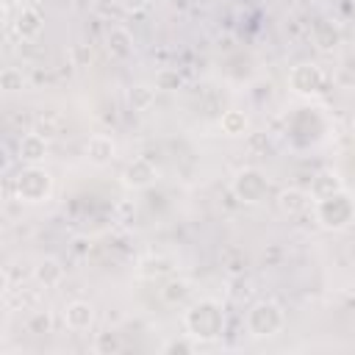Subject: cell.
Here are the masks:
<instances>
[{
	"mask_svg": "<svg viewBox=\"0 0 355 355\" xmlns=\"http://www.w3.org/2000/svg\"><path fill=\"white\" fill-rule=\"evenodd\" d=\"M283 324H286V313H283V308H280L277 302H272V300H261V302H255V305L247 311V330H250V336H255V338H269V336L280 333Z\"/></svg>",
	"mask_w": 355,
	"mask_h": 355,
	"instance_id": "2",
	"label": "cell"
},
{
	"mask_svg": "<svg viewBox=\"0 0 355 355\" xmlns=\"http://www.w3.org/2000/svg\"><path fill=\"white\" fill-rule=\"evenodd\" d=\"M172 269H175V261L169 255H147L139 263V275L141 277H150V280L166 277V275H172Z\"/></svg>",
	"mask_w": 355,
	"mask_h": 355,
	"instance_id": "17",
	"label": "cell"
},
{
	"mask_svg": "<svg viewBox=\"0 0 355 355\" xmlns=\"http://www.w3.org/2000/svg\"><path fill=\"white\" fill-rule=\"evenodd\" d=\"M313 39H316V44H319L322 50H333V47L341 42V31H338L333 22H322V25H316Z\"/></svg>",
	"mask_w": 355,
	"mask_h": 355,
	"instance_id": "20",
	"label": "cell"
},
{
	"mask_svg": "<svg viewBox=\"0 0 355 355\" xmlns=\"http://www.w3.org/2000/svg\"><path fill=\"white\" fill-rule=\"evenodd\" d=\"M155 175H158V169H155L153 161H147V158H133V161L125 166V172H122V183H125L128 189H147V186L155 180Z\"/></svg>",
	"mask_w": 355,
	"mask_h": 355,
	"instance_id": "7",
	"label": "cell"
},
{
	"mask_svg": "<svg viewBox=\"0 0 355 355\" xmlns=\"http://www.w3.org/2000/svg\"><path fill=\"white\" fill-rule=\"evenodd\" d=\"M25 327H28V333H33V336H44V333L53 330V319H50L47 311H33V313L28 316Z\"/></svg>",
	"mask_w": 355,
	"mask_h": 355,
	"instance_id": "23",
	"label": "cell"
},
{
	"mask_svg": "<svg viewBox=\"0 0 355 355\" xmlns=\"http://www.w3.org/2000/svg\"><path fill=\"white\" fill-rule=\"evenodd\" d=\"M288 86L297 94H316L324 89V72H322V67L302 61L288 72Z\"/></svg>",
	"mask_w": 355,
	"mask_h": 355,
	"instance_id": "5",
	"label": "cell"
},
{
	"mask_svg": "<svg viewBox=\"0 0 355 355\" xmlns=\"http://www.w3.org/2000/svg\"><path fill=\"white\" fill-rule=\"evenodd\" d=\"M105 47H108L111 58L125 61V58L133 55V33L128 28H122V25H114L108 31V36H105Z\"/></svg>",
	"mask_w": 355,
	"mask_h": 355,
	"instance_id": "11",
	"label": "cell"
},
{
	"mask_svg": "<svg viewBox=\"0 0 355 355\" xmlns=\"http://www.w3.org/2000/svg\"><path fill=\"white\" fill-rule=\"evenodd\" d=\"M352 288H355V283H352Z\"/></svg>",
	"mask_w": 355,
	"mask_h": 355,
	"instance_id": "30",
	"label": "cell"
},
{
	"mask_svg": "<svg viewBox=\"0 0 355 355\" xmlns=\"http://www.w3.org/2000/svg\"><path fill=\"white\" fill-rule=\"evenodd\" d=\"M186 330L197 341H214L225 330V313L219 302L214 300H200L186 311Z\"/></svg>",
	"mask_w": 355,
	"mask_h": 355,
	"instance_id": "1",
	"label": "cell"
},
{
	"mask_svg": "<svg viewBox=\"0 0 355 355\" xmlns=\"http://www.w3.org/2000/svg\"><path fill=\"white\" fill-rule=\"evenodd\" d=\"M17 153H19V158L25 164H39V161L47 158V139L42 133H36V130L33 133H25L19 139V144H17Z\"/></svg>",
	"mask_w": 355,
	"mask_h": 355,
	"instance_id": "12",
	"label": "cell"
},
{
	"mask_svg": "<svg viewBox=\"0 0 355 355\" xmlns=\"http://www.w3.org/2000/svg\"><path fill=\"white\" fill-rule=\"evenodd\" d=\"M114 153H116V144H114V139L108 133H94V136L86 139V158L92 164L103 166V164H108L114 158Z\"/></svg>",
	"mask_w": 355,
	"mask_h": 355,
	"instance_id": "9",
	"label": "cell"
},
{
	"mask_svg": "<svg viewBox=\"0 0 355 355\" xmlns=\"http://www.w3.org/2000/svg\"><path fill=\"white\" fill-rule=\"evenodd\" d=\"M189 283L186 280H169V283H164V288H161V300L166 302V305H180L186 297H189Z\"/></svg>",
	"mask_w": 355,
	"mask_h": 355,
	"instance_id": "21",
	"label": "cell"
},
{
	"mask_svg": "<svg viewBox=\"0 0 355 355\" xmlns=\"http://www.w3.org/2000/svg\"><path fill=\"white\" fill-rule=\"evenodd\" d=\"M33 280H36L42 288H55V286L64 280V266H61L55 258H42V261L33 266Z\"/></svg>",
	"mask_w": 355,
	"mask_h": 355,
	"instance_id": "15",
	"label": "cell"
},
{
	"mask_svg": "<svg viewBox=\"0 0 355 355\" xmlns=\"http://www.w3.org/2000/svg\"><path fill=\"white\" fill-rule=\"evenodd\" d=\"M247 125H250V119H247V114H244L241 108H227V111H222V116H219V130H222L225 136H230V139L244 136V133H247Z\"/></svg>",
	"mask_w": 355,
	"mask_h": 355,
	"instance_id": "16",
	"label": "cell"
},
{
	"mask_svg": "<svg viewBox=\"0 0 355 355\" xmlns=\"http://www.w3.org/2000/svg\"><path fill=\"white\" fill-rule=\"evenodd\" d=\"M194 349H197V344L189 341V338H172V341L164 344V352L166 355H172V352H194Z\"/></svg>",
	"mask_w": 355,
	"mask_h": 355,
	"instance_id": "26",
	"label": "cell"
},
{
	"mask_svg": "<svg viewBox=\"0 0 355 355\" xmlns=\"http://www.w3.org/2000/svg\"><path fill=\"white\" fill-rule=\"evenodd\" d=\"M180 86V75L175 69H161L155 75V89H178Z\"/></svg>",
	"mask_w": 355,
	"mask_h": 355,
	"instance_id": "25",
	"label": "cell"
},
{
	"mask_svg": "<svg viewBox=\"0 0 355 355\" xmlns=\"http://www.w3.org/2000/svg\"><path fill=\"white\" fill-rule=\"evenodd\" d=\"M42 28H44V19L36 8H19V14L14 19V31L22 42H33L42 33Z\"/></svg>",
	"mask_w": 355,
	"mask_h": 355,
	"instance_id": "10",
	"label": "cell"
},
{
	"mask_svg": "<svg viewBox=\"0 0 355 355\" xmlns=\"http://www.w3.org/2000/svg\"><path fill=\"white\" fill-rule=\"evenodd\" d=\"M128 100H130V108L133 111H150L153 105H155V86H133L130 89V94H128Z\"/></svg>",
	"mask_w": 355,
	"mask_h": 355,
	"instance_id": "19",
	"label": "cell"
},
{
	"mask_svg": "<svg viewBox=\"0 0 355 355\" xmlns=\"http://www.w3.org/2000/svg\"><path fill=\"white\" fill-rule=\"evenodd\" d=\"M33 130L42 133L44 139H53V136H58V133L64 130V116H61L55 108H47V111H42V114L36 116Z\"/></svg>",
	"mask_w": 355,
	"mask_h": 355,
	"instance_id": "18",
	"label": "cell"
},
{
	"mask_svg": "<svg viewBox=\"0 0 355 355\" xmlns=\"http://www.w3.org/2000/svg\"><path fill=\"white\" fill-rule=\"evenodd\" d=\"M14 191L22 202H44L53 191V178L47 169H39L36 164H28L14 178Z\"/></svg>",
	"mask_w": 355,
	"mask_h": 355,
	"instance_id": "3",
	"label": "cell"
},
{
	"mask_svg": "<svg viewBox=\"0 0 355 355\" xmlns=\"http://www.w3.org/2000/svg\"><path fill=\"white\" fill-rule=\"evenodd\" d=\"M316 219L327 230H341L355 219V202L344 191L330 194L324 200H316Z\"/></svg>",
	"mask_w": 355,
	"mask_h": 355,
	"instance_id": "4",
	"label": "cell"
},
{
	"mask_svg": "<svg viewBox=\"0 0 355 355\" xmlns=\"http://www.w3.org/2000/svg\"><path fill=\"white\" fill-rule=\"evenodd\" d=\"M233 194L244 202H258L266 194V178L258 169H241L233 178Z\"/></svg>",
	"mask_w": 355,
	"mask_h": 355,
	"instance_id": "6",
	"label": "cell"
},
{
	"mask_svg": "<svg viewBox=\"0 0 355 355\" xmlns=\"http://www.w3.org/2000/svg\"><path fill=\"white\" fill-rule=\"evenodd\" d=\"M122 349V344H119V338H116V333H97V338H94V352H100V355H111V352H119Z\"/></svg>",
	"mask_w": 355,
	"mask_h": 355,
	"instance_id": "24",
	"label": "cell"
},
{
	"mask_svg": "<svg viewBox=\"0 0 355 355\" xmlns=\"http://www.w3.org/2000/svg\"><path fill=\"white\" fill-rule=\"evenodd\" d=\"M344 186H341V178H338V172H333V169H322V172H316L313 178H311V197L313 200H324V197H330V194H338Z\"/></svg>",
	"mask_w": 355,
	"mask_h": 355,
	"instance_id": "14",
	"label": "cell"
},
{
	"mask_svg": "<svg viewBox=\"0 0 355 355\" xmlns=\"http://www.w3.org/2000/svg\"><path fill=\"white\" fill-rule=\"evenodd\" d=\"M308 202H311V191L297 189V186H288V189H283V191L277 194V208H280L286 216L302 214V211L308 208Z\"/></svg>",
	"mask_w": 355,
	"mask_h": 355,
	"instance_id": "13",
	"label": "cell"
},
{
	"mask_svg": "<svg viewBox=\"0 0 355 355\" xmlns=\"http://www.w3.org/2000/svg\"><path fill=\"white\" fill-rule=\"evenodd\" d=\"M64 324L72 330V333H83L94 324V305L86 302V300H72L67 308H64Z\"/></svg>",
	"mask_w": 355,
	"mask_h": 355,
	"instance_id": "8",
	"label": "cell"
},
{
	"mask_svg": "<svg viewBox=\"0 0 355 355\" xmlns=\"http://www.w3.org/2000/svg\"><path fill=\"white\" fill-rule=\"evenodd\" d=\"M352 128H355V114H352Z\"/></svg>",
	"mask_w": 355,
	"mask_h": 355,
	"instance_id": "29",
	"label": "cell"
},
{
	"mask_svg": "<svg viewBox=\"0 0 355 355\" xmlns=\"http://www.w3.org/2000/svg\"><path fill=\"white\" fill-rule=\"evenodd\" d=\"M69 55H72V64H75V67H83V64L92 58V53H89L83 44H75V47L69 50Z\"/></svg>",
	"mask_w": 355,
	"mask_h": 355,
	"instance_id": "27",
	"label": "cell"
},
{
	"mask_svg": "<svg viewBox=\"0 0 355 355\" xmlns=\"http://www.w3.org/2000/svg\"><path fill=\"white\" fill-rule=\"evenodd\" d=\"M22 86H25L22 69H17V67H6V69L0 72V89H3L6 94H14V92H19Z\"/></svg>",
	"mask_w": 355,
	"mask_h": 355,
	"instance_id": "22",
	"label": "cell"
},
{
	"mask_svg": "<svg viewBox=\"0 0 355 355\" xmlns=\"http://www.w3.org/2000/svg\"><path fill=\"white\" fill-rule=\"evenodd\" d=\"M122 6H125L128 11H139V8L147 6V0H122Z\"/></svg>",
	"mask_w": 355,
	"mask_h": 355,
	"instance_id": "28",
	"label": "cell"
}]
</instances>
